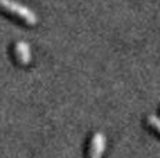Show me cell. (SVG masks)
<instances>
[{"mask_svg":"<svg viewBox=\"0 0 160 158\" xmlns=\"http://www.w3.org/2000/svg\"><path fill=\"white\" fill-rule=\"evenodd\" d=\"M0 6H2L4 10H7L8 13H13L14 16L20 17L21 20H24L27 24L29 25H35L38 22V17L33 13L31 8H28L27 6L21 4L18 2L14 0H0Z\"/></svg>","mask_w":160,"mask_h":158,"instance_id":"obj_1","label":"cell"},{"mask_svg":"<svg viewBox=\"0 0 160 158\" xmlns=\"http://www.w3.org/2000/svg\"><path fill=\"white\" fill-rule=\"evenodd\" d=\"M104 148H106V136L102 132H96L91 142L89 156H91V158H102Z\"/></svg>","mask_w":160,"mask_h":158,"instance_id":"obj_2","label":"cell"},{"mask_svg":"<svg viewBox=\"0 0 160 158\" xmlns=\"http://www.w3.org/2000/svg\"><path fill=\"white\" fill-rule=\"evenodd\" d=\"M14 51H15V57L17 60L20 61L22 65H28L32 60V54H31V47L27 42H17L15 43V47H14Z\"/></svg>","mask_w":160,"mask_h":158,"instance_id":"obj_3","label":"cell"},{"mask_svg":"<svg viewBox=\"0 0 160 158\" xmlns=\"http://www.w3.org/2000/svg\"><path fill=\"white\" fill-rule=\"evenodd\" d=\"M148 122H149V125L150 126H153L158 132H160V118L159 117H156V115H149L148 117Z\"/></svg>","mask_w":160,"mask_h":158,"instance_id":"obj_4","label":"cell"}]
</instances>
